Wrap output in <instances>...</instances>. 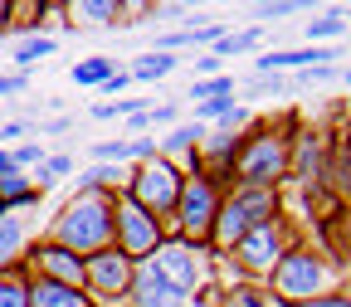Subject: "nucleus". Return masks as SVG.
I'll use <instances>...</instances> for the list:
<instances>
[{
  "label": "nucleus",
  "mask_w": 351,
  "mask_h": 307,
  "mask_svg": "<svg viewBox=\"0 0 351 307\" xmlns=\"http://www.w3.org/2000/svg\"><path fill=\"white\" fill-rule=\"evenodd\" d=\"M112 210L117 195L112 191H73V200L59 205V214L49 219V239L78 258H93L103 249H112Z\"/></svg>",
  "instance_id": "f257e3e1"
},
{
  "label": "nucleus",
  "mask_w": 351,
  "mask_h": 307,
  "mask_svg": "<svg viewBox=\"0 0 351 307\" xmlns=\"http://www.w3.org/2000/svg\"><path fill=\"white\" fill-rule=\"evenodd\" d=\"M278 219V191L263 186H230L219 195V214H215V249H234L244 234H254L258 225Z\"/></svg>",
  "instance_id": "f03ea898"
},
{
  "label": "nucleus",
  "mask_w": 351,
  "mask_h": 307,
  "mask_svg": "<svg viewBox=\"0 0 351 307\" xmlns=\"http://www.w3.org/2000/svg\"><path fill=\"white\" fill-rule=\"evenodd\" d=\"M332 278H337L332 258H327V254H313V249H298V244L278 258V269L269 273L274 297H278L283 307H302V302H313V297H327Z\"/></svg>",
  "instance_id": "7ed1b4c3"
},
{
  "label": "nucleus",
  "mask_w": 351,
  "mask_h": 307,
  "mask_svg": "<svg viewBox=\"0 0 351 307\" xmlns=\"http://www.w3.org/2000/svg\"><path fill=\"white\" fill-rule=\"evenodd\" d=\"M219 195H225V186L210 181L205 171L186 175V186H181V205H176V219H171L176 239L191 244V249H215V214H219Z\"/></svg>",
  "instance_id": "20e7f679"
},
{
  "label": "nucleus",
  "mask_w": 351,
  "mask_h": 307,
  "mask_svg": "<svg viewBox=\"0 0 351 307\" xmlns=\"http://www.w3.org/2000/svg\"><path fill=\"white\" fill-rule=\"evenodd\" d=\"M288 161H293V137H283V132H244V147L234 161V186L278 191V181L288 175Z\"/></svg>",
  "instance_id": "39448f33"
},
{
  "label": "nucleus",
  "mask_w": 351,
  "mask_h": 307,
  "mask_svg": "<svg viewBox=\"0 0 351 307\" xmlns=\"http://www.w3.org/2000/svg\"><path fill=\"white\" fill-rule=\"evenodd\" d=\"M181 186H186V171L176 166V161H166V156H156V161H142L137 166V175L122 186V195H132L147 214H156L161 225H171L176 205H181Z\"/></svg>",
  "instance_id": "423d86ee"
},
{
  "label": "nucleus",
  "mask_w": 351,
  "mask_h": 307,
  "mask_svg": "<svg viewBox=\"0 0 351 307\" xmlns=\"http://www.w3.org/2000/svg\"><path fill=\"white\" fill-rule=\"evenodd\" d=\"M161 244H166V225H161L156 214H147L132 195L117 191V210H112V249H122L132 263H147Z\"/></svg>",
  "instance_id": "0eeeda50"
},
{
  "label": "nucleus",
  "mask_w": 351,
  "mask_h": 307,
  "mask_svg": "<svg viewBox=\"0 0 351 307\" xmlns=\"http://www.w3.org/2000/svg\"><path fill=\"white\" fill-rule=\"evenodd\" d=\"M293 249V230H288V219L278 214V219H269V225H258L254 234H244L234 249H230V258L239 263L244 273H274L278 269V258Z\"/></svg>",
  "instance_id": "6e6552de"
},
{
  "label": "nucleus",
  "mask_w": 351,
  "mask_h": 307,
  "mask_svg": "<svg viewBox=\"0 0 351 307\" xmlns=\"http://www.w3.org/2000/svg\"><path fill=\"white\" fill-rule=\"evenodd\" d=\"M147 269H156L171 288H181L186 297H195V288L205 283V249H191L181 239H166L152 258H147Z\"/></svg>",
  "instance_id": "1a4fd4ad"
},
{
  "label": "nucleus",
  "mask_w": 351,
  "mask_h": 307,
  "mask_svg": "<svg viewBox=\"0 0 351 307\" xmlns=\"http://www.w3.org/2000/svg\"><path fill=\"white\" fill-rule=\"evenodd\" d=\"M83 269H88V297H93V302L127 297L132 278H137V263H132L122 249H103L93 258H83Z\"/></svg>",
  "instance_id": "9d476101"
},
{
  "label": "nucleus",
  "mask_w": 351,
  "mask_h": 307,
  "mask_svg": "<svg viewBox=\"0 0 351 307\" xmlns=\"http://www.w3.org/2000/svg\"><path fill=\"white\" fill-rule=\"evenodd\" d=\"M25 269H29V278H39V283L88 288V269H83V258H78V254H69V249H59L54 239H39V244L29 249V258H25Z\"/></svg>",
  "instance_id": "9b49d317"
},
{
  "label": "nucleus",
  "mask_w": 351,
  "mask_h": 307,
  "mask_svg": "<svg viewBox=\"0 0 351 307\" xmlns=\"http://www.w3.org/2000/svg\"><path fill=\"white\" fill-rule=\"evenodd\" d=\"M127 302L132 307H191V297L181 288H171L156 269H147V263H137V278L127 288Z\"/></svg>",
  "instance_id": "f8f14e48"
},
{
  "label": "nucleus",
  "mask_w": 351,
  "mask_h": 307,
  "mask_svg": "<svg viewBox=\"0 0 351 307\" xmlns=\"http://www.w3.org/2000/svg\"><path fill=\"white\" fill-rule=\"evenodd\" d=\"M205 137H210V127H205V122L181 117V122H176V127L166 132V137L156 142V147H161V156H166V161H176V156H186V161H191V156L205 147Z\"/></svg>",
  "instance_id": "ddd939ff"
},
{
  "label": "nucleus",
  "mask_w": 351,
  "mask_h": 307,
  "mask_svg": "<svg viewBox=\"0 0 351 307\" xmlns=\"http://www.w3.org/2000/svg\"><path fill=\"white\" fill-rule=\"evenodd\" d=\"M29 307H98V302L88 297V288H64V283H39L34 278Z\"/></svg>",
  "instance_id": "4468645a"
},
{
  "label": "nucleus",
  "mask_w": 351,
  "mask_h": 307,
  "mask_svg": "<svg viewBox=\"0 0 351 307\" xmlns=\"http://www.w3.org/2000/svg\"><path fill=\"white\" fill-rule=\"evenodd\" d=\"M29 293H34V278L25 263L0 269V307H29Z\"/></svg>",
  "instance_id": "2eb2a0df"
},
{
  "label": "nucleus",
  "mask_w": 351,
  "mask_h": 307,
  "mask_svg": "<svg viewBox=\"0 0 351 307\" xmlns=\"http://www.w3.org/2000/svg\"><path fill=\"white\" fill-rule=\"evenodd\" d=\"M112 73H117V59H108V54H88V59H78V64L69 69V78H73L78 88H103Z\"/></svg>",
  "instance_id": "dca6fc26"
},
{
  "label": "nucleus",
  "mask_w": 351,
  "mask_h": 307,
  "mask_svg": "<svg viewBox=\"0 0 351 307\" xmlns=\"http://www.w3.org/2000/svg\"><path fill=\"white\" fill-rule=\"evenodd\" d=\"M176 54H161V49H147V54H137L132 59V69H127V78H137V83H156V78H166V73H176Z\"/></svg>",
  "instance_id": "f3484780"
},
{
  "label": "nucleus",
  "mask_w": 351,
  "mask_h": 307,
  "mask_svg": "<svg viewBox=\"0 0 351 307\" xmlns=\"http://www.w3.org/2000/svg\"><path fill=\"white\" fill-rule=\"evenodd\" d=\"M69 171H73V156H64V151H49V156H44V161H39V166L29 171V181H34V191L44 195L49 186H59Z\"/></svg>",
  "instance_id": "a211bd4d"
},
{
  "label": "nucleus",
  "mask_w": 351,
  "mask_h": 307,
  "mask_svg": "<svg viewBox=\"0 0 351 307\" xmlns=\"http://www.w3.org/2000/svg\"><path fill=\"white\" fill-rule=\"evenodd\" d=\"M10 205H39V191H34V181L25 171L0 181V210H10Z\"/></svg>",
  "instance_id": "6ab92c4d"
},
{
  "label": "nucleus",
  "mask_w": 351,
  "mask_h": 307,
  "mask_svg": "<svg viewBox=\"0 0 351 307\" xmlns=\"http://www.w3.org/2000/svg\"><path fill=\"white\" fill-rule=\"evenodd\" d=\"M258 44H263V29H258V25H249V29H239V34H225V39H219V44H215V49H210V54H215L219 64H225L230 54H244V49H258Z\"/></svg>",
  "instance_id": "aec40b11"
},
{
  "label": "nucleus",
  "mask_w": 351,
  "mask_h": 307,
  "mask_svg": "<svg viewBox=\"0 0 351 307\" xmlns=\"http://www.w3.org/2000/svg\"><path fill=\"white\" fill-rule=\"evenodd\" d=\"M210 98H234V78H230V73L195 78V83H191V103H210Z\"/></svg>",
  "instance_id": "412c9836"
},
{
  "label": "nucleus",
  "mask_w": 351,
  "mask_h": 307,
  "mask_svg": "<svg viewBox=\"0 0 351 307\" xmlns=\"http://www.w3.org/2000/svg\"><path fill=\"white\" fill-rule=\"evenodd\" d=\"M244 88H249V98H283L293 83H288L283 73H249V83H244Z\"/></svg>",
  "instance_id": "4be33fe9"
},
{
  "label": "nucleus",
  "mask_w": 351,
  "mask_h": 307,
  "mask_svg": "<svg viewBox=\"0 0 351 307\" xmlns=\"http://www.w3.org/2000/svg\"><path fill=\"white\" fill-rule=\"evenodd\" d=\"M341 34H346V15H341V10H327V15H317L313 25H307V39H313V44L341 39Z\"/></svg>",
  "instance_id": "5701e85b"
},
{
  "label": "nucleus",
  "mask_w": 351,
  "mask_h": 307,
  "mask_svg": "<svg viewBox=\"0 0 351 307\" xmlns=\"http://www.w3.org/2000/svg\"><path fill=\"white\" fill-rule=\"evenodd\" d=\"M234 108H239V98H210V103H195L191 112H195V122H205V127L215 122V127H219V122H225Z\"/></svg>",
  "instance_id": "b1692460"
},
{
  "label": "nucleus",
  "mask_w": 351,
  "mask_h": 307,
  "mask_svg": "<svg viewBox=\"0 0 351 307\" xmlns=\"http://www.w3.org/2000/svg\"><path fill=\"white\" fill-rule=\"evenodd\" d=\"M44 54H54V39L49 34H34V39H25L20 49H15V64H25V73H29V64L44 59Z\"/></svg>",
  "instance_id": "393cba45"
},
{
  "label": "nucleus",
  "mask_w": 351,
  "mask_h": 307,
  "mask_svg": "<svg viewBox=\"0 0 351 307\" xmlns=\"http://www.w3.org/2000/svg\"><path fill=\"white\" fill-rule=\"evenodd\" d=\"M225 307H283V302L274 293H263V288H239V293L225 297Z\"/></svg>",
  "instance_id": "a878e982"
},
{
  "label": "nucleus",
  "mask_w": 351,
  "mask_h": 307,
  "mask_svg": "<svg viewBox=\"0 0 351 307\" xmlns=\"http://www.w3.org/2000/svg\"><path fill=\"white\" fill-rule=\"evenodd\" d=\"M302 10V0H269V5H254V20H288Z\"/></svg>",
  "instance_id": "bb28decb"
},
{
  "label": "nucleus",
  "mask_w": 351,
  "mask_h": 307,
  "mask_svg": "<svg viewBox=\"0 0 351 307\" xmlns=\"http://www.w3.org/2000/svg\"><path fill=\"white\" fill-rule=\"evenodd\" d=\"M44 156H49V151H44V142H25V147H15V161H20V171H25V175H29Z\"/></svg>",
  "instance_id": "cd10ccee"
},
{
  "label": "nucleus",
  "mask_w": 351,
  "mask_h": 307,
  "mask_svg": "<svg viewBox=\"0 0 351 307\" xmlns=\"http://www.w3.org/2000/svg\"><path fill=\"white\" fill-rule=\"evenodd\" d=\"M29 83V73L20 69V73H0V98H10V93H20V88Z\"/></svg>",
  "instance_id": "c85d7f7f"
},
{
  "label": "nucleus",
  "mask_w": 351,
  "mask_h": 307,
  "mask_svg": "<svg viewBox=\"0 0 351 307\" xmlns=\"http://www.w3.org/2000/svg\"><path fill=\"white\" fill-rule=\"evenodd\" d=\"M181 122V108H152V127H176Z\"/></svg>",
  "instance_id": "c756f323"
},
{
  "label": "nucleus",
  "mask_w": 351,
  "mask_h": 307,
  "mask_svg": "<svg viewBox=\"0 0 351 307\" xmlns=\"http://www.w3.org/2000/svg\"><path fill=\"white\" fill-rule=\"evenodd\" d=\"M219 69H225V64H219L215 54H200V59H195V73H200V78H219Z\"/></svg>",
  "instance_id": "7c9ffc66"
},
{
  "label": "nucleus",
  "mask_w": 351,
  "mask_h": 307,
  "mask_svg": "<svg viewBox=\"0 0 351 307\" xmlns=\"http://www.w3.org/2000/svg\"><path fill=\"white\" fill-rule=\"evenodd\" d=\"M25 132H34V122H5V127H0V137H5V142H15V137H25Z\"/></svg>",
  "instance_id": "2f4dec72"
},
{
  "label": "nucleus",
  "mask_w": 351,
  "mask_h": 307,
  "mask_svg": "<svg viewBox=\"0 0 351 307\" xmlns=\"http://www.w3.org/2000/svg\"><path fill=\"white\" fill-rule=\"evenodd\" d=\"M5 175H20V161H15V151H0V181Z\"/></svg>",
  "instance_id": "473e14b6"
},
{
  "label": "nucleus",
  "mask_w": 351,
  "mask_h": 307,
  "mask_svg": "<svg viewBox=\"0 0 351 307\" xmlns=\"http://www.w3.org/2000/svg\"><path fill=\"white\" fill-rule=\"evenodd\" d=\"M127 83H132V78H127V69H117V73H112V78L103 83V93H122V88H127Z\"/></svg>",
  "instance_id": "72a5a7b5"
},
{
  "label": "nucleus",
  "mask_w": 351,
  "mask_h": 307,
  "mask_svg": "<svg viewBox=\"0 0 351 307\" xmlns=\"http://www.w3.org/2000/svg\"><path fill=\"white\" fill-rule=\"evenodd\" d=\"M302 307H351V297H313V302H302Z\"/></svg>",
  "instance_id": "f704fd0d"
},
{
  "label": "nucleus",
  "mask_w": 351,
  "mask_h": 307,
  "mask_svg": "<svg viewBox=\"0 0 351 307\" xmlns=\"http://www.w3.org/2000/svg\"><path fill=\"white\" fill-rule=\"evenodd\" d=\"M69 127H73L69 117H49V122H44V132H49V137H59V132H69Z\"/></svg>",
  "instance_id": "c9c22d12"
},
{
  "label": "nucleus",
  "mask_w": 351,
  "mask_h": 307,
  "mask_svg": "<svg viewBox=\"0 0 351 307\" xmlns=\"http://www.w3.org/2000/svg\"><path fill=\"white\" fill-rule=\"evenodd\" d=\"M341 78H346V83H351V69H346V73H341Z\"/></svg>",
  "instance_id": "e433bc0d"
}]
</instances>
